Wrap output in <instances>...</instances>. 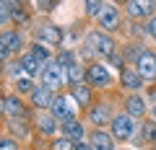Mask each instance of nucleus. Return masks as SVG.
<instances>
[{
  "label": "nucleus",
  "mask_w": 156,
  "mask_h": 150,
  "mask_svg": "<svg viewBox=\"0 0 156 150\" xmlns=\"http://www.w3.org/2000/svg\"><path fill=\"white\" fill-rule=\"evenodd\" d=\"M42 80H44V88L55 91V88H60V85L65 83V70H62L57 62H47L44 70H42Z\"/></svg>",
  "instance_id": "nucleus-1"
},
{
  "label": "nucleus",
  "mask_w": 156,
  "mask_h": 150,
  "mask_svg": "<svg viewBox=\"0 0 156 150\" xmlns=\"http://www.w3.org/2000/svg\"><path fill=\"white\" fill-rule=\"evenodd\" d=\"M135 72L140 75V80H154L156 78V55L140 52L138 60H135Z\"/></svg>",
  "instance_id": "nucleus-2"
},
{
  "label": "nucleus",
  "mask_w": 156,
  "mask_h": 150,
  "mask_svg": "<svg viewBox=\"0 0 156 150\" xmlns=\"http://www.w3.org/2000/svg\"><path fill=\"white\" fill-rule=\"evenodd\" d=\"M52 117L60 119V122H70V119H76V109H73V101L70 98H62V96H57V98H52Z\"/></svg>",
  "instance_id": "nucleus-3"
},
{
  "label": "nucleus",
  "mask_w": 156,
  "mask_h": 150,
  "mask_svg": "<svg viewBox=\"0 0 156 150\" xmlns=\"http://www.w3.org/2000/svg\"><path fill=\"white\" fill-rule=\"evenodd\" d=\"M89 44L94 47V52H99V55H104V57H115V39H109L107 34L94 31V34L89 36Z\"/></svg>",
  "instance_id": "nucleus-4"
},
{
  "label": "nucleus",
  "mask_w": 156,
  "mask_h": 150,
  "mask_svg": "<svg viewBox=\"0 0 156 150\" xmlns=\"http://www.w3.org/2000/svg\"><path fill=\"white\" fill-rule=\"evenodd\" d=\"M112 135H115L120 142H122V140H130V137H133V119H130L128 114L115 117V119H112Z\"/></svg>",
  "instance_id": "nucleus-5"
},
{
  "label": "nucleus",
  "mask_w": 156,
  "mask_h": 150,
  "mask_svg": "<svg viewBox=\"0 0 156 150\" xmlns=\"http://www.w3.org/2000/svg\"><path fill=\"white\" fill-rule=\"evenodd\" d=\"M99 23L107 28V31L117 28V26H120V16H117V8H115V5H101V13H99Z\"/></svg>",
  "instance_id": "nucleus-6"
},
{
  "label": "nucleus",
  "mask_w": 156,
  "mask_h": 150,
  "mask_svg": "<svg viewBox=\"0 0 156 150\" xmlns=\"http://www.w3.org/2000/svg\"><path fill=\"white\" fill-rule=\"evenodd\" d=\"M86 78H89L91 85H107L112 80L109 72H107V67H101V65H91L89 70H86Z\"/></svg>",
  "instance_id": "nucleus-7"
},
{
  "label": "nucleus",
  "mask_w": 156,
  "mask_h": 150,
  "mask_svg": "<svg viewBox=\"0 0 156 150\" xmlns=\"http://www.w3.org/2000/svg\"><path fill=\"white\" fill-rule=\"evenodd\" d=\"M37 39L42 42H50V44H57V42L62 39V31L57 26H52V23H44V26L37 28Z\"/></svg>",
  "instance_id": "nucleus-8"
},
{
  "label": "nucleus",
  "mask_w": 156,
  "mask_h": 150,
  "mask_svg": "<svg viewBox=\"0 0 156 150\" xmlns=\"http://www.w3.org/2000/svg\"><path fill=\"white\" fill-rule=\"evenodd\" d=\"M91 150H115V142H112V137L107 132H101V129H96V132H91Z\"/></svg>",
  "instance_id": "nucleus-9"
},
{
  "label": "nucleus",
  "mask_w": 156,
  "mask_h": 150,
  "mask_svg": "<svg viewBox=\"0 0 156 150\" xmlns=\"http://www.w3.org/2000/svg\"><path fill=\"white\" fill-rule=\"evenodd\" d=\"M31 101H34V106H39V109H44V106H52V91L50 88H34L31 91Z\"/></svg>",
  "instance_id": "nucleus-10"
},
{
  "label": "nucleus",
  "mask_w": 156,
  "mask_h": 150,
  "mask_svg": "<svg viewBox=\"0 0 156 150\" xmlns=\"http://www.w3.org/2000/svg\"><path fill=\"white\" fill-rule=\"evenodd\" d=\"M62 132H65L68 140H76V142H81V137H83V127H81L76 119H70V122H62Z\"/></svg>",
  "instance_id": "nucleus-11"
},
{
  "label": "nucleus",
  "mask_w": 156,
  "mask_h": 150,
  "mask_svg": "<svg viewBox=\"0 0 156 150\" xmlns=\"http://www.w3.org/2000/svg\"><path fill=\"white\" fill-rule=\"evenodd\" d=\"M0 44L5 47V52H16V49H21V36L16 31H8L0 36Z\"/></svg>",
  "instance_id": "nucleus-12"
},
{
  "label": "nucleus",
  "mask_w": 156,
  "mask_h": 150,
  "mask_svg": "<svg viewBox=\"0 0 156 150\" xmlns=\"http://www.w3.org/2000/svg\"><path fill=\"white\" fill-rule=\"evenodd\" d=\"M65 80H68V83H73V88L81 85V80H83V70H81V65L73 62L70 67H65Z\"/></svg>",
  "instance_id": "nucleus-13"
},
{
  "label": "nucleus",
  "mask_w": 156,
  "mask_h": 150,
  "mask_svg": "<svg viewBox=\"0 0 156 150\" xmlns=\"http://www.w3.org/2000/svg\"><path fill=\"white\" fill-rule=\"evenodd\" d=\"M148 11H151V3H138V0H130L128 3V13L133 18H143Z\"/></svg>",
  "instance_id": "nucleus-14"
},
{
  "label": "nucleus",
  "mask_w": 156,
  "mask_h": 150,
  "mask_svg": "<svg viewBox=\"0 0 156 150\" xmlns=\"http://www.w3.org/2000/svg\"><path fill=\"white\" fill-rule=\"evenodd\" d=\"M143 111H146L143 98H140V96H130L128 98V117H140Z\"/></svg>",
  "instance_id": "nucleus-15"
},
{
  "label": "nucleus",
  "mask_w": 156,
  "mask_h": 150,
  "mask_svg": "<svg viewBox=\"0 0 156 150\" xmlns=\"http://www.w3.org/2000/svg\"><path fill=\"white\" fill-rule=\"evenodd\" d=\"M18 65H21V70H26L29 75H37V72L42 70V65H39V62L34 60L31 55H26V57H21V62H18Z\"/></svg>",
  "instance_id": "nucleus-16"
},
{
  "label": "nucleus",
  "mask_w": 156,
  "mask_h": 150,
  "mask_svg": "<svg viewBox=\"0 0 156 150\" xmlns=\"http://www.w3.org/2000/svg\"><path fill=\"white\" fill-rule=\"evenodd\" d=\"M73 101H78L81 106H86L91 101V91L86 88V85H76V88H73Z\"/></svg>",
  "instance_id": "nucleus-17"
},
{
  "label": "nucleus",
  "mask_w": 156,
  "mask_h": 150,
  "mask_svg": "<svg viewBox=\"0 0 156 150\" xmlns=\"http://www.w3.org/2000/svg\"><path fill=\"white\" fill-rule=\"evenodd\" d=\"M5 111H8V114H11L13 119H16V117L21 119V117H23V106H21V101H18L16 96H13V98H8V101H5Z\"/></svg>",
  "instance_id": "nucleus-18"
},
{
  "label": "nucleus",
  "mask_w": 156,
  "mask_h": 150,
  "mask_svg": "<svg viewBox=\"0 0 156 150\" xmlns=\"http://www.w3.org/2000/svg\"><path fill=\"white\" fill-rule=\"evenodd\" d=\"M122 83L128 85V88H140L143 80H140V75L135 70H122Z\"/></svg>",
  "instance_id": "nucleus-19"
},
{
  "label": "nucleus",
  "mask_w": 156,
  "mask_h": 150,
  "mask_svg": "<svg viewBox=\"0 0 156 150\" xmlns=\"http://www.w3.org/2000/svg\"><path fill=\"white\" fill-rule=\"evenodd\" d=\"M91 122H94V124L109 122V109H107V106H96V109H91Z\"/></svg>",
  "instance_id": "nucleus-20"
},
{
  "label": "nucleus",
  "mask_w": 156,
  "mask_h": 150,
  "mask_svg": "<svg viewBox=\"0 0 156 150\" xmlns=\"http://www.w3.org/2000/svg\"><path fill=\"white\" fill-rule=\"evenodd\" d=\"M37 122H39V129H42V132H47V135L55 132V117H52V114H42Z\"/></svg>",
  "instance_id": "nucleus-21"
},
{
  "label": "nucleus",
  "mask_w": 156,
  "mask_h": 150,
  "mask_svg": "<svg viewBox=\"0 0 156 150\" xmlns=\"http://www.w3.org/2000/svg\"><path fill=\"white\" fill-rule=\"evenodd\" d=\"M31 57L39 62V65H42V62H47V60H50V52H47L42 44H34V47H31Z\"/></svg>",
  "instance_id": "nucleus-22"
},
{
  "label": "nucleus",
  "mask_w": 156,
  "mask_h": 150,
  "mask_svg": "<svg viewBox=\"0 0 156 150\" xmlns=\"http://www.w3.org/2000/svg\"><path fill=\"white\" fill-rule=\"evenodd\" d=\"M140 135H143L146 142H156V122H146V124H143V132H140Z\"/></svg>",
  "instance_id": "nucleus-23"
},
{
  "label": "nucleus",
  "mask_w": 156,
  "mask_h": 150,
  "mask_svg": "<svg viewBox=\"0 0 156 150\" xmlns=\"http://www.w3.org/2000/svg\"><path fill=\"white\" fill-rule=\"evenodd\" d=\"M52 150H76V142H73V140H68V137H60L55 142V148Z\"/></svg>",
  "instance_id": "nucleus-24"
},
{
  "label": "nucleus",
  "mask_w": 156,
  "mask_h": 150,
  "mask_svg": "<svg viewBox=\"0 0 156 150\" xmlns=\"http://www.w3.org/2000/svg\"><path fill=\"white\" fill-rule=\"evenodd\" d=\"M86 13H89V16H99L101 13V3H86Z\"/></svg>",
  "instance_id": "nucleus-25"
},
{
  "label": "nucleus",
  "mask_w": 156,
  "mask_h": 150,
  "mask_svg": "<svg viewBox=\"0 0 156 150\" xmlns=\"http://www.w3.org/2000/svg\"><path fill=\"white\" fill-rule=\"evenodd\" d=\"M0 150H18V145L8 137H0Z\"/></svg>",
  "instance_id": "nucleus-26"
},
{
  "label": "nucleus",
  "mask_w": 156,
  "mask_h": 150,
  "mask_svg": "<svg viewBox=\"0 0 156 150\" xmlns=\"http://www.w3.org/2000/svg\"><path fill=\"white\" fill-rule=\"evenodd\" d=\"M11 127H13V132H18V135H21V137H23V135H26V127H23V122H21V119H18V122H16V119H13V122H11Z\"/></svg>",
  "instance_id": "nucleus-27"
},
{
  "label": "nucleus",
  "mask_w": 156,
  "mask_h": 150,
  "mask_svg": "<svg viewBox=\"0 0 156 150\" xmlns=\"http://www.w3.org/2000/svg\"><path fill=\"white\" fill-rule=\"evenodd\" d=\"M18 91H34V85H31V80H26V78H21V80H18Z\"/></svg>",
  "instance_id": "nucleus-28"
},
{
  "label": "nucleus",
  "mask_w": 156,
  "mask_h": 150,
  "mask_svg": "<svg viewBox=\"0 0 156 150\" xmlns=\"http://www.w3.org/2000/svg\"><path fill=\"white\" fill-rule=\"evenodd\" d=\"M8 18H11V16H8V11H5V5H3V3H0V26H3V23H5Z\"/></svg>",
  "instance_id": "nucleus-29"
},
{
  "label": "nucleus",
  "mask_w": 156,
  "mask_h": 150,
  "mask_svg": "<svg viewBox=\"0 0 156 150\" xmlns=\"http://www.w3.org/2000/svg\"><path fill=\"white\" fill-rule=\"evenodd\" d=\"M148 34H151V36L156 39V16L151 18V21H148Z\"/></svg>",
  "instance_id": "nucleus-30"
},
{
  "label": "nucleus",
  "mask_w": 156,
  "mask_h": 150,
  "mask_svg": "<svg viewBox=\"0 0 156 150\" xmlns=\"http://www.w3.org/2000/svg\"><path fill=\"white\" fill-rule=\"evenodd\" d=\"M76 150H91V145H86V142H76Z\"/></svg>",
  "instance_id": "nucleus-31"
},
{
  "label": "nucleus",
  "mask_w": 156,
  "mask_h": 150,
  "mask_svg": "<svg viewBox=\"0 0 156 150\" xmlns=\"http://www.w3.org/2000/svg\"><path fill=\"white\" fill-rule=\"evenodd\" d=\"M5 55H8V52H5V47L0 44V60H5Z\"/></svg>",
  "instance_id": "nucleus-32"
},
{
  "label": "nucleus",
  "mask_w": 156,
  "mask_h": 150,
  "mask_svg": "<svg viewBox=\"0 0 156 150\" xmlns=\"http://www.w3.org/2000/svg\"><path fill=\"white\" fill-rule=\"evenodd\" d=\"M0 111H5V98H0Z\"/></svg>",
  "instance_id": "nucleus-33"
},
{
  "label": "nucleus",
  "mask_w": 156,
  "mask_h": 150,
  "mask_svg": "<svg viewBox=\"0 0 156 150\" xmlns=\"http://www.w3.org/2000/svg\"><path fill=\"white\" fill-rule=\"evenodd\" d=\"M154 119H156V106H154Z\"/></svg>",
  "instance_id": "nucleus-34"
}]
</instances>
